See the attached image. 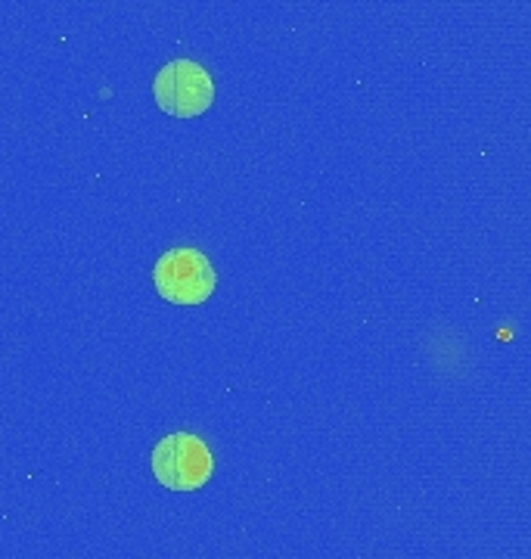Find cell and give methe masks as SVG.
I'll return each mask as SVG.
<instances>
[{
	"label": "cell",
	"instance_id": "1",
	"mask_svg": "<svg viewBox=\"0 0 531 559\" xmlns=\"http://www.w3.org/2000/svg\"><path fill=\"white\" fill-rule=\"evenodd\" d=\"M150 466H153L158 485H165L168 491H197L212 479L215 457L199 436L175 432V436H165L153 448Z\"/></svg>",
	"mask_w": 531,
	"mask_h": 559
},
{
	"label": "cell",
	"instance_id": "3",
	"mask_svg": "<svg viewBox=\"0 0 531 559\" xmlns=\"http://www.w3.org/2000/svg\"><path fill=\"white\" fill-rule=\"evenodd\" d=\"M158 109L175 119H193L212 109L215 103V81L193 60L165 62L153 81Z\"/></svg>",
	"mask_w": 531,
	"mask_h": 559
},
{
	"label": "cell",
	"instance_id": "2",
	"mask_svg": "<svg viewBox=\"0 0 531 559\" xmlns=\"http://www.w3.org/2000/svg\"><path fill=\"white\" fill-rule=\"evenodd\" d=\"M156 293L172 305H202L212 299L217 286V274L212 261L193 246H180L165 252L153 267Z\"/></svg>",
	"mask_w": 531,
	"mask_h": 559
}]
</instances>
